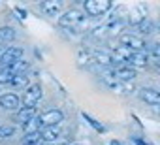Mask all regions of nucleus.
Masks as SVG:
<instances>
[{"instance_id": "3", "label": "nucleus", "mask_w": 160, "mask_h": 145, "mask_svg": "<svg viewBox=\"0 0 160 145\" xmlns=\"http://www.w3.org/2000/svg\"><path fill=\"white\" fill-rule=\"evenodd\" d=\"M42 94H43V91H42L40 85H30V87H27V91H25V94H23V104H25V108H36V104L42 100Z\"/></svg>"}, {"instance_id": "13", "label": "nucleus", "mask_w": 160, "mask_h": 145, "mask_svg": "<svg viewBox=\"0 0 160 145\" xmlns=\"http://www.w3.org/2000/svg\"><path fill=\"white\" fill-rule=\"evenodd\" d=\"M139 96H141L143 102H147V104H151V106H156V104L160 102V94H158V91H154V89H141Z\"/></svg>"}, {"instance_id": "26", "label": "nucleus", "mask_w": 160, "mask_h": 145, "mask_svg": "<svg viewBox=\"0 0 160 145\" xmlns=\"http://www.w3.org/2000/svg\"><path fill=\"white\" fill-rule=\"evenodd\" d=\"M15 12L19 13V17H21V19H27V12H25V10H21V8H15Z\"/></svg>"}, {"instance_id": "2", "label": "nucleus", "mask_w": 160, "mask_h": 145, "mask_svg": "<svg viewBox=\"0 0 160 145\" xmlns=\"http://www.w3.org/2000/svg\"><path fill=\"white\" fill-rule=\"evenodd\" d=\"M23 58V49L21 47H10L0 55V68H8Z\"/></svg>"}, {"instance_id": "11", "label": "nucleus", "mask_w": 160, "mask_h": 145, "mask_svg": "<svg viewBox=\"0 0 160 145\" xmlns=\"http://www.w3.org/2000/svg\"><path fill=\"white\" fill-rule=\"evenodd\" d=\"M32 117H36V108H25L23 106L15 111V122H19V124H25Z\"/></svg>"}, {"instance_id": "21", "label": "nucleus", "mask_w": 160, "mask_h": 145, "mask_svg": "<svg viewBox=\"0 0 160 145\" xmlns=\"http://www.w3.org/2000/svg\"><path fill=\"white\" fill-rule=\"evenodd\" d=\"M15 38V32L12 27H0V42H12Z\"/></svg>"}, {"instance_id": "27", "label": "nucleus", "mask_w": 160, "mask_h": 145, "mask_svg": "<svg viewBox=\"0 0 160 145\" xmlns=\"http://www.w3.org/2000/svg\"><path fill=\"white\" fill-rule=\"evenodd\" d=\"M134 143H136V145H149V143H145V141H143V139H139V138H136V139H134Z\"/></svg>"}, {"instance_id": "5", "label": "nucleus", "mask_w": 160, "mask_h": 145, "mask_svg": "<svg viewBox=\"0 0 160 145\" xmlns=\"http://www.w3.org/2000/svg\"><path fill=\"white\" fill-rule=\"evenodd\" d=\"M81 21H83L81 12H77V10H70V12H66L64 15H60L58 25H60V27H64V28H72V27H77Z\"/></svg>"}, {"instance_id": "4", "label": "nucleus", "mask_w": 160, "mask_h": 145, "mask_svg": "<svg viewBox=\"0 0 160 145\" xmlns=\"http://www.w3.org/2000/svg\"><path fill=\"white\" fill-rule=\"evenodd\" d=\"M121 45L128 47V49L134 51V53L147 49V43H145L139 36H134V34H122V36H121Z\"/></svg>"}, {"instance_id": "14", "label": "nucleus", "mask_w": 160, "mask_h": 145, "mask_svg": "<svg viewBox=\"0 0 160 145\" xmlns=\"http://www.w3.org/2000/svg\"><path fill=\"white\" fill-rule=\"evenodd\" d=\"M43 128V124H42V119L36 115V117H32L30 121H27L25 124H23V132L25 134H34V132H40Z\"/></svg>"}, {"instance_id": "24", "label": "nucleus", "mask_w": 160, "mask_h": 145, "mask_svg": "<svg viewBox=\"0 0 160 145\" xmlns=\"http://www.w3.org/2000/svg\"><path fill=\"white\" fill-rule=\"evenodd\" d=\"M158 55H160V51H158V43H152V49H151V55H149V58H152V60H158Z\"/></svg>"}, {"instance_id": "19", "label": "nucleus", "mask_w": 160, "mask_h": 145, "mask_svg": "<svg viewBox=\"0 0 160 145\" xmlns=\"http://www.w3.org/2000/svg\"><path fill=\"white\" fill-rule=\"evenodd\" d=\"M40 143H43V141H42L40 132H34V134H25V138H23V145H40Z\"/></svg>"}, {"instance_id": "12", "label": "nucleus", "mask_w": 160, "mask_h": 145, "mask_svg": "<svg viewBox=\"0 0 160 145\" xmlns=\"http://www.w3.org/2000/svg\"><path fill=\"white\" fill-rule=\"evenodd\" d=\"M40 136H42V141L53 143V141L60 136V128H58V126H43V128L40 130Z\"/></svg>"}, {"instance_id": "22", "label": "nucleus", "mask_w": 160, "mask_h": 145, "mask_svg": "<svg viewBox=\"0 0 160 145\" xmlns=\"http://www.w3.org/2000/svg\"><path fill=\"white\" fill-rule=\"evenodd\" d=\"M13 134H15V126H12V124H2L0 126V139L13 138Z\"/></svg>"}, {"instance_id": "18", "label": "nucleus", "mask_w": 160, "mask_h": 145, "mask_svg": "<svg viewBox=\"0 0 160 145\" xmlns=\"http://www.w3.org/2000/svg\"><path fill=\"white\" fill-rule=\"evenodd\" d=\"M12 87H27L28 85V76L27 74H15L10 81Z\"/></svg>"}, {"instance_id": "17", "label": "nucleus", "mask_w": 160, "mask_h": 145, "mask_svg": "<svg viewBox=\"0 0 160 145\" xmlns=\"http://www.w3.org/2000/svg\"><path fill=\"white\" fill-rule=\"evenodd\" d=\"M138 30H139V34H151V32L156 30V25H154L149 17H143V19L138 23Z\"/></svg>"}, {"instance_id": "7", "label": "nucleus", "mask_w": 160, "mask_h": 145, "mask_svg": "<svg viewBox=\"0 0 160 145\" xmlns=\"http://www.w3.org/2000/svg\"><path fill=\"white\" fill-rule=\"evenodd\" d=\"M0 108L8 109V111H17L19 109V96L13 94V92L2 94V96H0Z\"/></svg>"}, {"instance_id": "9", "label": "nucleus", "mask_w": 160, "mask_h": 145, "mask_svg": "<svg viewBox=\"0 0 160 145\" xmlns=\"http://www.w3.org/2000/svg\"><path fill=\"white\" fill-rule=\"evenodd\" d=\"M132 53H134V51H130L128 47L119 45V47H115V51H113V55H111V60H113V64H115V62H121V64L126 66V62H128V58L132 57Z\"/></svg>"}, {"instance_id": "28", "label": "nucleus", "mask_w": 160, "mask_h": 145, "mask_svg": "<svg viewBox=\"0 0 160 145\" xmlns=\"http://www.w3.org/2000/svg\"><path fill=\"white\" fill-rule=\"evenodd\" d=\"M111 145H122V143H121V141H115V139H113V141H111Z\"/></svg>"}, {"instance_id": "23", "label": "nucleus", "mask_w": 160, "mask_h": 145, "mask_svg": "<svg viewBox=\"0 0 160 145\" xmlns=\"http://www.w3.org/2000/svg\"><path fill=\"white\" fill-rule=\"evenodd\" d=\"M92 62V57L89 55V53H79V66H87V64H91Z\"/></svg>"}, {"instance_id": "8", "label": "nucleus", "mask_w": 160, "mask_h": 145, "mask_svg": "<svg viewBox=\"0 0 160 145\" xmlns=\"http://www.w3.org/2000/svg\"><path fill=\"white\" fill-rule=\"evenodd\" d=\"M147 62H149V53L147 51H138V53H132V57L128 58L126 66H130V68H143V66H147Z\"/></svg>"}, {"instance_id": "16", "label": "nucleus", "mask_w": 160, "mask_h": 145, "mask_svg": "<svg viewBox=\"0 0 160 145\" xmlns=\"http://www.w3.org/2000/svg\"><path fill=\"white\" fill-rule=\"evenodd\" d=\"M92 60H94L96 64H100V66H111V64H113L111 55H109V53H106V51H94Z\"/></svg>"}, {"instance_id": "15", "label": "nucleus", "mask_w": 160, "mask_h": 145, "mask_svg": "<svg viewBox=\"0 0 160 145\" xmlns=\"http://www.w3.org/2000/svg\"><path fill=\"white\" fill-rule=\"evenodd\" d=\"M40 8L43 10V13L55 17V15H58V12H60V2H57V0H45V2L40 4Z\"/></svg>"}, {"instance_id": "20", "label": "nucleus", "mask_w": 160, "mask_h": 145, "mask_svg": "<svg viewBox=\"0 0 160 145\" xmlns=\"http://www.w3.org/2000/svg\"><path fill=\"white\" fill-rule=\"evenodd\" d=\"M13 76H15V74H13V70H12L10 66H8V68H0V85L10 83Z\"/></svg>"}, {"instance_id": "6", "label": "nucleus", "mask_w": 160, "mask_h": 145, "mask_svg": "<svg viewBox=\"0 0 160 145\" xmlns=\"http://www.w3.org/2000/svg\"><path fill=\"white\" fill-rule=\"evenodd\" d=\"M40 119H42V124L43 126H58L60 121L64 119V113L60 109H49L43 115H40Z\"/></svg>"}, {"instance_id": "25", "label": "nucleus", "mask_w": 160, "mask_h": 145, "mask_svg": "<svg viewBox=\"0 0 160 145\" xmlns=\"http://www.w3.org/2000/svg\"><path fill=\"white\" fill-rule=\"evenodd\" d=\"M85 119H87V121H89V122H91V124H92V126H94L96 130H98V132H104V130H106V128H104L102 124H98V122H96V121H94L92 117H89V115H85Z\"/></svg>"}, {"instance_id": "1", "label": "nucleus", "mask_w": 160, "mask_h": 145, "mask_svg": "<svg viewBox=\"0 0 160 145\" xmlns=\"http://www.w3.org/2000/svg\"><path fill=\"white\" fill-rule=\"evenodd\" d=\"M109 10H111V0H87L85 2V12L92 17L104 15Z\"/></svg>"}, {"instance_id": "10", "label": "nucleus", "mask_w": 160, "mask_h": 145, "mask_svg": "<svg viewBox=\"0 0 160 145\" xmlns=\"http://www.w3.org/2000/svg\"><path fill=\"white\" fill-rule=\"evenodd\" d=\"M113 76H115V79H121V81H132L136 78V70L130 66H119L113 72Z\"/></svg>"}]
</instances>
